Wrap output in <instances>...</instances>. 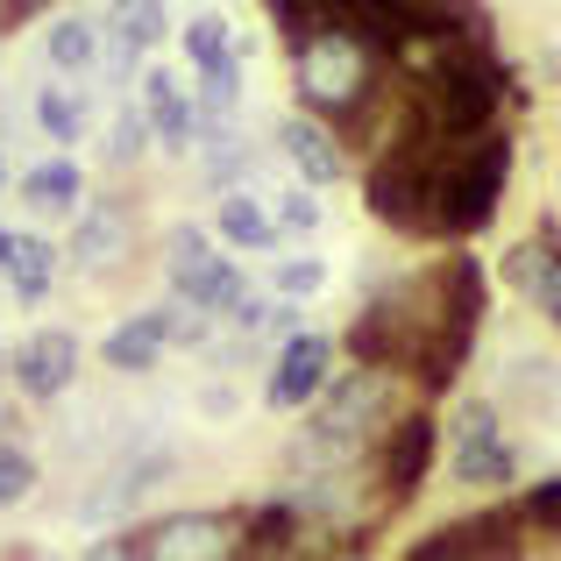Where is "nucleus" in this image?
Listing matches in <instances>:
<instances>
[{
  "label": "nucleus",
  "mask_w": 561,
  "mask_h": 561,
  "mask_svg": "<svg viewBox=\"0 0 561 561\" xmlns=\"http://www.w3.org/2000/svg\"><path fill=\"white\" fill-rule=\"evenodd\" d=\"M512 179V142L477 128V136H434L426 164V234H477L497 214Z\"/></svg>",
  "instance_id": "1"
},
{
  "label": "nucleus",
  "mask_w": 561,
  "mask_h": 561,
  "mask_svg": "<svg viewBox=\"0 0 561 561\" xmlns=\"http://www.w3.org/2000/svg\"><path fill=\"white\" fill-rule=\"evenodd\" d=\"M370 57H377L370 43H356L348 28H334V22H320L313 36H299V43H291V65H299V93H306V107L334 114V122H342L348 107H363V100L377 93Z\"/></svg>",
  "instance_id": "2"
},
{
  "label": "nucleus",
  "mask_w": 561,
  "mask_h": 561,
  "mask_svg": "<svg viewBox=\"0 0 561 561\" xmlns=\"http://www.w3.org/2000/svg\"><path fill=\"white\" fill-rule=\"evenodd\" d=\"M164 271H171V285H179V299L199 306V313H234V299H242V271H234L228 256H214V242H206L199 228H171Z\"/></svg>",
  "instance_id": "3"
},
{
  "label": "nucleus",
  "mask_w": 561,
  "mask_h": 561,
  "mask_svg": "<svg viewBox=\"0 0 561 561\" xmlns=\"http://www.w3.org/2000/svg\"><path fill=\"white\" fill-rule=\"evenodd\" d=\"M228 548H234L228 519H206V512H179V519H157L128 540H107V554H157V561H206Z\"/></svg>",
  "instance_id": "4"
},
{
  "label": "nucleus",
  "mask_w": 561,
  "mask_h": 561,
  "mask_svg": "<svg viewBox=\"0 0 561 561\" xmlns=\"http://www.w3.org/2000/svg\"><path fill=\"white\" fill-rule=\"evenodd\" d=\"M328 370H334V342H328V334H291L285 356L271 363V383H263V398H271L277 412H291V405H306V398L328 391Z\"/></svg>",
  "instance_id": "5"
},
{
  "label": "nucleus",
  "mask_w": 561,
  "mask_h": 561,
  "mask_svg": "<svg viewBox=\"0 0 561 561\" xmlns=\"http://www.w3.org/2000/svg\"><path fill=\"white\" fill-rule=\"evenodd\" d=\"M455 477L477 483V491L512 483V448H505V434H497L491 405H469L462 420H455Z\"/></svg>",
  "instance_id": "6"
},
{
  "label": "nucleus",
  "mask_w": 561,
  "mask_h": 561,
  "mask_svg": "<svg viewBox=\"0 0 561 561\" xmlns=\"http://www.w3.org/2000/svg\"><path fill=\"white\" fill-rule=\"evenodd\" d=\"M519 519L512 512H483V519H455V526H440L434 540H420L412 548V561H491V554H512L519 548Z\"/></svg>",
  "instance_id": "7"
},
{
  "label": "nucleus",
  "mask_w": 561,
  "mask_h": 561,
  "mask_svg": "<svg viewBox=\"0 0 561 561\" xmlns=\"http://www.w3.org/2000/svg\"><path fill=\"white\" fill-rule=\"evenodd\" d=\"M8 370H14V383H22L28 398H57L71 383V370H79V342H71L65 328H43L8 356Z\"/></svg>",
  "instance_id": "8"
},
{
  "label": "nucleus",
  "mask_w": 561,
  "mask_h": 561,
  "mask_svg": "<svg viewBox=\"0 0 561 561\" xmlns=\"http://www.w3.org/2000/svg\"><path fill=\"white\" fill-rule=\"evenodd\" d=\"M383 483H391V505H405L412 491L426 483V469H434V420H398V426H383Z\"/></svg>",
  "instance_id": "9"
},
{
  "label": "nucleus",
  "mask_w": 561,
  "mask_h": 561,
  "mask_svg": "<svg viewBox=\"0 0 561 561\" xmlns=\"http://www.w3.org/2000/svg\"><path fill=\"white\" fill-rule=\"evenodd\" d=\"M142 122H150V136L164 142V150H185L192 142V107H185V93H179V79L171 71H142Z\"/></svg>",
  "instance_id": "10"
},
{
  "label": "nucleus",
  "mask_w": 561,
  "mask_h": 561,
  "mask_svg": "<svg viewBox=\"0 0 561 561\" xmlns=\"http://www.w3.org/2000/svg\"><path fill=\"white\" fill-rule=\"evenodd\" d=\"M164 342H171V328H164V313H136V320H122V328L100 342V356H107V370H157V356H164Z\"/></svg>",
  "instance_id": "11"
},
{
  "label": "nucleus",
  "mask_w": 561,
  "mask_h": 561,
  "mask_svg": "<svg viewBox=\"0 0 561 561\" xmlns=\"http://www.w3.org/2000/svg\"><path fill=\"white\" fill-rule=\"evenodd\" d=\"M285 157L299 164V179L306 185H334L342 179V150H334V128H320V122H285Z\"/></svg>",
  "instance_id": "12"
},
{
  "label": "nucleus",
  "mask_w": 561,
  "mask_h": 561,
  "mask_svg": "<svg viewBox=\"0 0 561 561\" xmlns=\"http://www.w3.org/2000/svg\"><path fill=\"white\" fill-rule=\"evenodd\" d=\"M0 277L14 285V299H22V306H36L43 291H50V277H57V249L36 242V234H14V242H8V263H0Z\"/></svg>",
  "instance_id": "13"
},
{
  "label": "nucleus",
  "mask_w": 561,
  "mask_h": 561,
  "mask_svg": "<svg viewBox=\"0 0 561 561\" xmlns=\"http://www.w3.org/2000/svg\"><path fill=\"white\" fill-rule=\"evenodd\" d=\"M505 277L540 306V313H554V320H561V256H548V249H512Z\"/></svg>",
  "instance_id": "14"
},
{
  "label": "nucleus",
  "mask_w": 561,
  "mask_h": 561,
  "mask_svg": "<svg viewBox=\"0 0 561 561\" xmlns=\"http://www.w3.org/2000/svg\"><path fill=\"white\" fill-rule=\"evenodd\" d=\"M214 228L228 234L234 249H271V242H277V220H271V206H256L249 192H228V199L214 206Z\"/></svg>",
  "instance_id": "15"
},
{
  "label": "nucleus",
  "mask_w": 561,
  "mask_h": 561,
  "mask_svg": "<svg viewBox=\"0 0 561 561\" xmlns=\"http://www.w3.org/2000/svg\"><path fill=\"white\" fill-rule=\"evenodd\" d=\"M71 256L93 263V271H100V263H122V256H128V214H122V206H100L93 220H79V234H71Z\"/></svg>",
  "instance_id": "16"
},
{
  "label": "nucleus",
  "mask_w": 561,
  "mask_h": 561,
  "mask_svg": "<svg viewBox=\"0 0 561 561\" xmlns=\"http://www.w3.org/2000/svg\"><path fill=\"white\" fill-rule=\"evenodd\" d=\"M79 164H65V157H50V164H36L22 179V192H28V206H79Z\"/></svg>",
  "instance_id": "17"
},
{
  "label": "nucleus",
  "mask_w": 561,
  "mask_h": 561,
  "mask_svg": "<svg viewBox=\"0 0 561 561\" xmlns=\"http://www.w3.org/2000/svg\"><path fill=\"white\" fill-rule=\"evenodd\" d=\"M234 100H242V65H234V57L206 65V71H199V114H206V122H228Z\"/></svg>",
  "instance_id": "18"
},
{
  "label": "nucleus",
  "mask_w": 561,
  "mask_h": 561,
  "mask_svg": "<svg viewBox=\"0 0 561 561\" xmlns=\"http://www.w3.org/2000/svg\"><path fill=\"white\" fill-rule=\"evenodd\" d=\"M93 57H100V28L93 22H79V14H71V22L50 28V65L57 71H85Z\"/></svg>",
  "instance_id": "19"
},
{
  "label": "nucleus",
  "mask_w": 561,
  "mask_h": 561,
  "mask_svg": "<svg viewBox=\"0 0 561 561\" xmlns=\"http://www.w3.org/2000/svg\"><path fill=\"white\" fill-rule=\"evenodd\" d=\"M291 534H299V505H277V512H256L249 519V540H242V554H285L291 548Z\"/></svg>",
  "instance_id": "20"
},
{
  "label": "nucleus",
  "mask_w": 561,
  "mask_h": 561,
  "mask_svg": "<svg viewBox=\"0 0 561 561\" xmlns=\"http://www.w3.org/2000/svg\"><path fill=\"white\" fill-rule=\"evenodd\" d=\"M36 122L50 128V142H79L85 136V107L65 93V85H43L36 93Z\"/></svg>",
  "instance_id": "21"
},
{
  "label": "nucleus",
  "mask_w": 561,
  "mask_h": 561,
  "mask_svg": "<svg viewBox=\"0 0 561 561\" xmlns=\"http://www.w3.org/2000/svg\"><path fill=\"white\" fill-rule=\"evenodd\" d=\"M185 57L192 65H220V57H234V36H228V22L220 14H199V22H185Z\"/></svg>",
  "instance_id": "22"
},
{
  "label": "nucleus",
  "mask_w": 561,
  "mask_h": 561,
  "mask_svg": "<svg viewBox=\"0 0 561 561\" xmlns=\"http://www.w3.org/2000/svg\"><path fill=\"white\" fill-rule=\"evenodd\" d=\"M142 136H150V122H142V114H122V122L107 128V164H136Z\"/></svg>",
  "instance_id": "23"
},
{
  "label": "nucleus",
  "mask_w": 561,
  "mask_h": 561,
  "mask_svg": "<svg viewBox=\"0 0 561 561\" xmlns=\"http://www.w3.org/2000/svg\"><path fill=\"white\" fill-rule=\"evenodd\" d=\"M271 285L285 291V299H306V291H320V285H328V263H277V271H271Z\"/></svg>",
  "instance_id": "24"
},
{
  "label": "nucleus",
  "mask_w": 561,
  "mask_h": 561,
  "mask_svg": "<svg viewBox=\"0 0 561 561\" xmlns=\"http://www.w3.org/2000/svg\"><path fill=\"white\" fill-rule=\"evenodd\" d=\"M28 483H36V462H28V455H14V448H0V505H22Z\"/></svg>",
  "instance_id": "25"
},
{
  "label": "nucleus",
  "mask_w": 561,
  "mask_h": 561,
  "mask_svg": "<svg viewBox=\"0 0 561 561\" xmlns=\"http://www.w3.org/2000/svg\"><path fill=\"white\" fill-rule=\"evenodd\" d=\"M271 220H277V228H291V234H313L320 228V206L306 199V192H285V206H277Z\"/></svg>",
  "instance_id": "26"
},
{
  "label": "nucleus",
  "mask_w": 561,
  "mask_h": 561,
  "mask_svg": "<svg viewBox=\"0 0 561 561\" xmlns=\"http://www.w3.org/2000/svg\"><path fill=\"white\" fill-rule=\"evenodd\" d=\"M526 519H534V526H554V534H561V477L540 483V491L526 497Z\"/></svg>",
  "instance_id": "27"
},
{
  "label": "nucleus",
  "mask_w": 561,
  "mask_h": 561,
  "mask_svg": "<svg viewBox=\"0 0 561 561\" xmlns=\"http://www.w3.org/2000/svg\"><path fill=\"white\" fill-rule=\"evenodd\" d=\"M8 242H14V234H8V228H0V263H8Z\"/></svg>",
  "instance_id": "28"
},
{
  "label": "nucleus",
  "mask_w": 561,
  "mask_h": 561,
  "mask_svg": "<svg viewBox=\"0 0 561 561\" xmlns=\"http://www.w3.org/2000/svg\"><path fill=\"white\" fill-rule=\"evenodd\" d=\"M14 8H50V0H14Z\"/></svg>",
  "instance_id": "29"
},
{
  "label": "nucleus",
  "mask_w": 561,
  "mask_h": 561,
  "mask_svg": "<svg viewBox=\"0 0 561 561\" xmlns=\"http://www.w3.org/2000/svg\"><path fill=\"white\" fill-rule=\"evenodd\" d=\"M0 179H8V164H0Z\"/></svg>",
  "instance_id": "30"
}]
</instances>
